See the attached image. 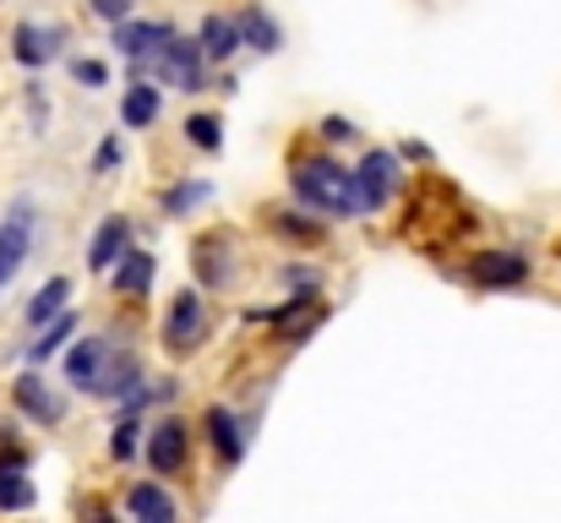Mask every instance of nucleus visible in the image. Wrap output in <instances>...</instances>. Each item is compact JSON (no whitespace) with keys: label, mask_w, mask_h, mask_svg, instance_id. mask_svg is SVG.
<instances>
[{"label":"nucleus","mask_w":561,"mask_h":523,"mask_svg":"<svg viewBox=\"0 0 561 523\" xmlns=\"http://www.w3.org/2000/svg\"><path fill=\"white\" fill-rule=\"evenodd\" d=\"M289 186L306 208L316 213H333V219H349L360 213V191H354V170H338L333 159H300L289 170Z\"/></svg>","instance_id":"obj_1"},{"label":"nucleus","mask_w":561,"mask_h":523,"mask_svg":"<svg viewBox=\"0 0 561 523\" xmlns=\"http://www.w3.org/2000/svg\"><path fill=\"white\" fill-rule=\"evenodd\" d=\"M208 55H202V39H170L153 61H148V72H159L170 88H180V94H202L208 88Z\"/></svg>","instance_id":"obj_2"},{"label":"nucleus","mask_w":561,"mask_h":523,"mask_svg":"<svg viewBox=\"0 0 561 523\" xmlns=\"http://www.w3.org/2000/svg\"><path fill=\"white\" fill-rule=\"evenodd\" d=\"M202 338H208V306H202L197 289H180L170 316H164V349L170 354H191Z\"/></svg>","instance_id":"obj_3"},{"label":"nucleus","mask_w":561,"mask_h":523,"mask_svg":"<svg viewBox=\"0 0 561 523\" xmlns=\"http://www.w3.org/2000/svg\"><path fill=\"white\" fill-rule=\"evenodd\" d=\"M354 191H360V213H382L398 191V159L387 148H371L354 170Z\"/></svg>","instance_id":"obj_4"},{"label":"nucleus","mask_w":561,"mask_h":523,"mask_svg":"<svg viewBox=\"0 0 561 523\" xmlns=\"http://www.w3.org/2000/svg\"><path fill=\"white\" fill-rule=\"evenodd\" d=\"M115 354H121V349H115L110 338H83V344L66 354V382H72L77 393H88V398H94V393H99V382L110 376Z\"/></svg>","instance_id":"obj_5"},{"label":"nucleus","mask_w":561,"mask_h":523,"mask_svg":"<svg viewBox=\"0 0 561 523\" xmlns=\"http://www.w3.org/2000/svg\"><path fill=\"white\" fill-rule=\"evenodd\" d=\"M28 246H34V202H17L0 219V289H7L12 273L28 262Z\"/></svg>","instance_id":"obj_6"},{"label":"nucleus","mask_w":561,"mask_h":523,"mask_svg":"<svg viewBox=\"0 0 561 523\" xmlns=\"http://www.w3.org/2000/svg\"><path fill=\"white\" fill-rule=\"evenodd\" d=\"M170 39H175V28H170V23H132V17H126V23H115V50L132 61V72H137V77L148 72V61H153Z\"/></svg>","instance_id":"obj_7"},{"label":"nucleus","mask_w":561,"mask_h":523,"mask_svg":"<svg viewBox=\"0 0 561 523\" xmlns=\"http://www.w3.org/2000/svg\"><path fill=\"white\" fill-rule=\"evenodd\" d=\"M186 458H191L186 425H180V420H164V425L148 436V463H153V474H180Z\"/></svg>","instance_id":"obj_8"},{"label":"nucleus","mask_w":561,"mask_h":523,"mask_svg":"<svg viewBox=\"0 0 561 523\" xmlns=\"http://www.w3.org/2000/svg\"><path fill=\"white\" fill-rule=\"evenodd\" d=\"M126 251H132V224H126V219H104V224L94 229V240H88V267H94V273H110V267H121Z\"/></svg>","instance_id":"obj_9"},{"label":"nucleus","mask_w":561,"mask_h":523,"mask_svg":"<svg viewBox=\"0 0 561 523\" xmlns=\"http://www.w3.org/2000/svg\"><path fill=\"white\" fill-rule=\"evenodd\" d=\"M474 284H485V289H512V284H523L528 278V262L518 257V251H485V257H474Z\"/></svg>","instance_id":"obj_10"},{"label":"nucleus","mask_w":561,"mask_h":523,"mask_svg":"<svg viewBox=\"0 0 561 523\" xmlns=\"http://www.w3.org/2000/svg\"><path fill=\"white\" fill-rule=\"evenodd\" d=\"M197 39H202V55H208V61H229V55L246 45L240 17H224V12H213V17L202 23V34H197Z\"/></svg>","instance_id":"obj_11"},{"label":"nucleus","mask_w":561,"mask_h":523,"mask_svg":"<svg viewBox=\"0 0 561 523\" xmlns=\"http://www.w3.org/2000/svg\"><path fill=\"white\" fill-rule=\"evenodd\" d=\"M132 518H137V523H175L180 507H175V496H170L164 485L142 480V485H132Z\"/></svg>","instance_id":"obj_12"},{"label":"nucleus","mask_w":561,"mask_h":523,"mask_svg":"<svg viewBox=\"0 0 561 523\" xmlns=\"http://www.w3.org/2000/svg\"><path fill=\"white\" fill-rule=\"evenodd\" d=\"M61 39H66V28H34V23H23L17 39H12V50H17L23 66H45L61 50Z\"/></svg>","instance_id":"obj_13"},{"label":"nucleus","mask_w":561,"mask_h":523,"mask_svg":"<svg viewBox=\"0 0 561 523\" xmlns=\"http://www.w3.org/2000/svg\"><path fill=\"white\" fill-rule=\"evenodd\" d=\"M12 398H17V409H23V414H34L39 425H55V420H61V398H50V387H45L34 371H28V376H17Z\"/></svg>","instance_id":"obj_14"},{"label":"nucleus","mask_w":561,"mask_h":523,"mask_svg":"<svg viewBox=\"0 0 561 523\" xmlns=\"http://www.w3.org/2000/svg\"><path fill=\"white\" fill-rule=\"evenodd\" d=\"M240 17V34H246V50H257V55H273L278 45H284V34H278V23L262 12V7H246V12H235Z\"/></svg>","instance_id":"obj_15"},{"label":"nucleus","mask_w":561,"mask_h":523,"mask_svg":"<svg viewBox=\"0 0 561 523\" xmlns=\"http://www.w3.org/2000/svg\"><path fill=\"white\" fill-rule=\"evenodd\" d=\"M121 121H126V132H148L159 121V88L137 77V88L121 99Z\"/></svg>","instance_id":"obj_16"},{"label":"nucleus","mask_w":561,"mask_h":523,"mask_svg":"<svg viewBox=\"0 0 561 523\" xmlns=\"http://www.w3.org/2000/svg\"><path fill=\"white\" fill-rule=\"evenodd\" d=\"M208 436H213V447L229 458V463H240L246 458V436H240V420L224 409V403H213L208 409Z\"/></svg>","instance_id":"obj_17"},{"label":"nucleus","mask_w":561,"mask_h":523,"mask_svg":"<svg viewBox=\"0 0 561 523\" xmlns=\"http://www.w3.org/2000/svg\"><path fill=\"white\" fill-rule=\"evenodd\" d=\"M316 322H322V300H316V295H300V300H289L284 311H273V327H284L289 338H306Z\"/></svg>","instance_id":"obj_18"},{"label":"nucleus","mask_w":561,"mask_h":523,"mask_svg":"<svg viewBox=\"0 0 561 523\" xmlns=\"http://www.w3.org/2000/svg\"><path fill=\"white\" fill-rule=\"evenodd\" d=\"M148 284H153V257L148 251H126L121 267H115V289L121 295H142Z\"/></svg>","instance_id":"obj_19"},{"label":"nucleus","mask_w":561,"mask_h":523,"mask_svg":"<svg viewBox=\"0 0 561 523\" xmlns=\"http://www.w3.org/2000/svg\"><path fill=\"white\" fill-rule=\"evenodd\" d=\"M219 246H224V235H208V240H197V278H202L208 289H224V284H229V267H224Z\"/></svg>","instance_id":"obj_20"},{"label":"nucleus","mask_w":561,"mask_h":523,"mask_svg":"<svg viewBox=\"0 0 561 523\" xmlns=\"http://www.w3.org/2000/svg\"><path fill=\"white\" fill-rule=\"evenodd\" d=\"M66 295H72V278H61V273H55V278H50V284L34 295V306H28V322H34V327L55 322V311L66 306Z\"/></svg>","instance_id":"obj_21"},{"label":"nucleus","mask_w":561,"mask_h":523,"mask_svg":"<svg viewBox=\"0 0 561 523\" xmlns=\"http://www.w3.org/2000/svg\"><path fill=\"white\" fill-rule=\"evenodd\" d=\"M208 197H213V186H208V180H180V186H170V191H164V213H170V219H186V213H191V208H202Z\"/></svg>","instance_id":"obj_22"},{"label":"nucleus","mask_w":561,"mask_h":523,"mask_svg":"<svg viewBox=\"0 0 561 523\" xmlns=\"http://www.w3.org/2000/svg\"><path fill=\"white\" fill-rule=\"evenodd\" d=\"M72 333H77V316H72V311H61V316H55V327H50V333H45L34 349H28V365H45V360H55V349H61Z\"/></svg>","instance_id":"obj_23"},{"label":"nucleus","mask_w":561,"mask_h":523,"mask_svg":"<svg viewBox=\"0 0 561 523\" xmlns=\"http://www.w3.org/2000/svg\"><path fill=\"white\" fill-rule=\"evenodd\" d=\"M0 507H7V512H28L34 507V485L23 474H12V469H0Z\"/></svg>","instance_id":"obj_24"},{"label":"nucleus","mask_w":561,"mask_h":523,"mask_svg":"<svg viewBox=\"0 0 561 523\" xmlns=\"http://www.w3.org/2000/svg\"><path fill=\"white\" fill-rule=\"evenodd\" d=\"M219 132H224V126H219V115H191V121H186V142H191V148H202V153H219V142H224Z\"/></svg>","instance_id":"obj_25"},{"label":"nucleus","mask_w":561,"mask_h":523,"mask_svg":"<svg viewBox=\"0 0 561 523\" xmlns=\"http://www.w3.org/2000/svg\"><path fill=\"white\" fill-rule=\"evenodd\" d=\"M278 229H284L289 240H322V224H311L306 213H278Z\"/></svg>","instance_id":"obj_26"},{"label":"nucleus","mask_w":561,"mask_h":523,"mask_svg":"<svg viewBox=\"0 0 561 523\" xmlns=\"http://www.w3.org/2000/svg\"><path fill=\"white\" fill-rule=\"evenodd\" d=\"M72 77H77L83 88H104V83H110V66H104V61H72Z\"/></svg>","instance_id":"obj_27"},{"label":"nucleus","mask_w":561,"mask_h":523,"mask_svg":"<svg viewBox=\"0 0 561 523\" xmlns=\"http://www.w3.org/2000/svg\"><path fill=\"white\" fill-rule=\"evenodd\" d=\"M110 452H115L121 463H126V458H137V420H132V414L121 420V431H115V441H110Z\"/></svg>","instance_id":"obj_28"},{"label":"nucleus","mask_w":561,"mask_h":523,"mask_svg":"<svg viewBox=\"0 0 561 523\" xmlns=\"http://www.w3.org/2000/svg\"><path fill=\"white\" fill-rule=\"evenodd\" d=\"M88 7H94L99 17H110V23H126V17H132V0H88Z\"/></svg>","instance_id":"obj_29"},{"label":"nucleus","mask_w":561,"mask_h":523,"mask_svg":"<svg viewBox=\"0 0 561 523\" xmlns=\"http://www.w3.org/2000/svg\"><path fill=\"white\" fill-rule=\"evenodd\" d=\"M322 137H327V142H349V137H354V126H349L344 115H327V121H322Z\"/></svg>","instance_id":"obj_30"},{"label":"nucleus","mask_w":561,"mask_h":523,"mask_svg":"<svg viewBox=\"0 0 561 523\" xmlns=\"http://www.w3.org/2000/svg\"><path fill=\"white\" fill-rule=\"evenodd\" d=\"M121 164V142H104L99 153H94V170H115Z\"/></svg>","instance_id":"obj_31"},{"label":"nucleus","mask_w":561,"mask_h":523,"mask_svg":"<svg viewBox=\"0 0 561 523\" xmlns=\"http://www.w3.org/2000/svg\"><path fill=\"white\" fill-rule=\"evenodd\" d=\"M94 523H115V518H110V512H99V518H94Z\"/></svg>","instance_id":"obj_32"}]
</instances>
